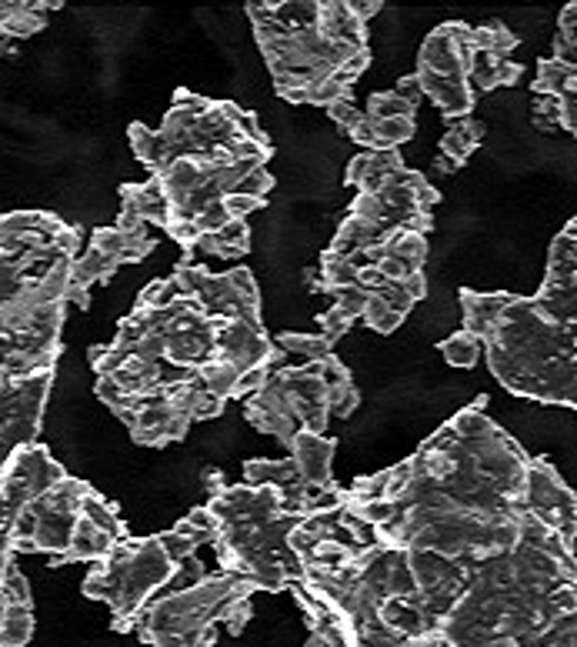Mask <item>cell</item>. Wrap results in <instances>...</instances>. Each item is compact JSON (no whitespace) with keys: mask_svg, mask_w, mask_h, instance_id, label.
Segmentation results:
<instances>
[{"mask_svg":"<svg viewBox=\"0 0 577 647\" xmlns=\"http://www.w3.org/2000/svg\"><path fill=\"white\" fill-rule=\"evenodd\" d=\"M361 321H364L367 327H371V331H377V334H394L397 327L404 324V317L394 314L384 301H377V297H371V304H367V311H364Z\"/></svg>","mask_w":577,"mask_h":647,"instance_id":"23","label":"cell"},{"mask_svg":"<svg viewBox=\"0 0 577 647\" xmlns=\"http://www.w3.org/2000/svg\"><path fill=\"white\" fill-rule=\"evenodd\" d=\"M81 517H87V521H91L94 527H101V531H107V534L114 537V541H127V537H131V534H127L124 521H121V517H117V511H114V507L107 504L97 491H91V494L84 497V504H81Z\"/></svg>","mask_w":577,"mask_h":647,"instance_id":"18","label":"cell"},{"mask_svg":"<svg viewBox=\"0 0 577 647\" xmlns=\"http://www.w3.org/2000/svg\"><path fill=\"white\" fill-rule=\"evenodd\" d=\"M127 141H131V151L141 164H147L151 171H161L167 164V144H164V134L154 131L141 121H134L127 127Z\"/></svg>","mask_w":577,"mask_h":647,"instance_id":"14","label":"cell"},{"mask_svg":"<svg viewBox=\"0 0 577 647\" xmlns=\"http://www.w3.org/2000/svg\"><path fill=\"white\" fill-rule=\"evenodd\" d=\"M517 34L507 31L501 21H487L481 27H474V51H484V54H494V57H511L517 51Z\"/></svg>","mask_w":577,"mask_h":647,"instance_id":"17","label":"cell"},{"mask_svg":"<svg viewBox=\"0 0 577 647\" xmlns=\"http://www.w3.org/2000/svg\"><path fill=\"white\" fill-rule=\"evenodd\" d=\"M121 214H131L137 221H144L147 227L164 231L171 221V201H167L161 181L151 174L141 184H124L121 187Z\"/></svg>","mask_w":577,"mask_h":647,"instance_id":"7","label":"cell"},{"mask_svg":"<svg viewBox=\"0 0 577 647\" xmlns=\"http://www.w3.org/2000/svg\"><path fill=\"white\" fill-rule=\"evenodd\" d=\"M287 451H291V461L297 464V471H301L304 484L317 487V491H334L337 481H334V454H337V441L334 437H324V434H297L291 444H287Z\"/></svg>","mask_w":577,"mask_h":647,"instance_id":"6","label":"cell"},{"mask_svg":"<svg viewBox=\"0 0 577 647\" xmlns=\"http://www.w3.org/2000/svg\"><path fill=\"white\" fill-rule=\"evenodd\" d=\"M524 504L534 517H541L547 527H554L567 544L577 541V497L554 471V464L531 461L524 481Z\"/></svg>","mask_w":577,"mask_h":647,"instance_id":"5","label":"cell"},{"mask_svg":"<svg viewBox=\"0 0 577 647\" xmlns=\"http://www.w3.org/2000/svg\"><path fill=\"white\" fill-rule=\"evenodd\" d=\"M61 4H31V0H0V41H27L41 34L51 11Z\"/></svg>","mask_w":577,"mask_h":647,"instance_id":"9","label":"cell"},{"mask_svg":"<svg viewBox=\"0 0 577 647\" xmlns=\"http://www.w3.org/2000/svg\"><path fill=\"white\" fill-rule=\"evenodd\" d=\"M174 574L177 564L167 557L157 537H127L104 561L94 564L81 591L91 601H107L117 631H131L134 617L161 587L171 584Z\"/></svg>","mask_w":577,"mask_h":647,"instance_id":"4","label":"cell"},{"mask_svg":"<svg viewBox=\"0 0 577 647\" xmlns=\"http://www.w3.org/2000/svg\"><path fill=\"white\" fill-rule=\"evenodd\" d=\"M351 327H354V321L341 311V307H334V304H327V311L317 314V334H321L331 347H337V341H341V337L351 331Z\"/></svg>","mask_w":577,"mask_h":647,"instance_id":"22","label":"cell"},{"mask_svg":"<svg viewBox=\"0 0 577 647\" xmlns=\"http://www.w3.org/2000/svg\"><path fill=\"white\" fill-rule=\"evenodd\" d=\"M194 251L211 254V257H244L251 251V224L231 221L227 227H221V231L204 234L201 241L194 244Z\"/></svg>","mask_w":577,"mask_h":647,"instance_id":"13","label":"cell"},{"mask_svg":"<svg viewBox=\"0 0 577 647\" xmlns=\"http://www.w3.org/2000/svg\"><path fill=\"white\" fill-rule=\"evenodd\" d=\"M437 351L444 354V361L451 364V367H461V371H471V367H477V361L484 357V344H481V337L471 334V331H454L451 337H444L441 344H437Z\"/></svg>","mask_w":577,"mask_h":647,"instance_id":"16","label":"cell"},{"mask_svg":"<svg viewBox=\"0 0 577 647\" xmlns=\"http://www.w3.org/2000/svg\"><path fill=\"white\" fill-rule=\"evenodd\" d=\"M307 647H331V644H327V641H324V637H317V634H311V637H307Z\"/></svg>","mask_w":577,"mask_h":647,"instance_id":"29","label":"cell"},{"mask_svg":"<svg viewBox=\"0 0 577 647\" xmlns=\"http://www.w3.org/2000/svg\"><path fill=\"white\" fill-rule=\"evenodd\" d=\"M484 121H477V117H464V121H451L447 124V131L441 137V154L447 164L454 167V171H461L467 164V157H471L477 147H481V137H484Z\"/></svg>","mask_w":577,"mask_h":647,"instance_id":"11","label":"cell"},{"mask_svg":"<svg viewBox=\"0 0 577 647\" xmlns=\"http://www.w3.org/2000/svg\"><path fill=\"white\" fill-rule=\"evenodd\" d=\"M254 617V604H251V597H241V601H234L231 607H227V614H224V621L227 624V631H231L234 637L244 631L247 621Z\"/></svg>","mask_w":577,"mask_h":647,"instance_id":"25","label":"cell"},{"mask_svg":"<svg viewBox=\"0 0 577 647\" xmlns=\"http://www.w3.org/2000/svg\"><path fill=\"white\" fill-rule=\"evenodd\" d=\"M391 91L401 97L404 104H411V107H421L424 101V91H421V81H417V74H407L397 81V87H391Z\"/></svg>","mask_w":577,"mask_h":647,"instance_id":"26","label":"cell"},{"mask_svg":"<svg viewBox=\"0 0 577 647\" xmlns=\"http://www.w3.org/2000/svg\"><path fill=\"white\" fill-rule=\"evenodd\" d=\"M401 167H407L401 151H361L357 157H351V164H347L344 184L354 187L357 194H361V191H377V187L391 181Z\"/></svg>","mask_w":577,"mask_h":647,"instance_id":"8","label":"cell"},{"mask_svg":"<svg viewBox=\"0 0 577 647\" xmlns=\"http://www.w3.org/2000/svg\"><path fill=\"white\" fill-rule=\"evenodd\" d=\"M361 407L351 371L337 354L311 364H281L244 401V417L267 437L291 444L297 434H324L331 417H351Z\"/></svg>","mask_w":577,"mask_h":647,"instance_id":"3","label":"cell"},{"mask_svg":"<svg viewBox=\"0 0 577 647\" xmlns=\"http://www.w3.org/2000/svg\"><path fill=\"white\" fill-rule=\"evenodd\" d=\"M561 131L577 137V101H561Z\"/></svg>","mask_w":577,"mask_h":647,"instance_id":"27","label":"cell"},{"mask_svg":"<svg viewBox=\"0 0 577 647\" xmlns=\"http://www.w3.org/2000/svg\"><path fill=\"white\" fill-rule=\"evenodd\" d=\"M274 344L287 354V361H291V357H297V361H301V364L324 361V357H331V354H334V347L327 344L317 331H314V334H304V331H284V334H277V337H274Z\"/></svg>","mask_w":577,"mask_h":647,"instance_id":"15","label":"cell"},{"mask_svg":"<svg viewBox=\"0 0 577 647\" xmlns=\"http://www.w3.org/2000/svg\"><path fill=\"white\" fill-rule=\"evenodd\" d=\"M531 124L537 131H561V97H534Z\"/></svg>","mask_w":577,"mask_h":647,"instance_id":"24","label":"cell"},{"mask_svg":"<svg viewBox=\"0 0 577 647\" xmlns=\"http://www.w3.org/2000/svg\"><path fill=\"white\" fill-rule=\"evenodd\" d=\"M34 637V611H0V647H24Z\"/></svg>","mask_w":577,"mask_h":647,"instance_id":"20","label":"cell"},{"mask_svg":"<svg viewBox=\"0 0 577 647\" xmlns=\"http://www.w3.org/2000/svg\"><path fill=\"white\" fill-rule=\"evenodd\" d=\"M364 114L371 117V121H397V117H417V107L404 104L394 91H377L371 94V101H367Z\"/></svg>","mask_w":577,"mask_h":647,"instance_id":"21","label":"cell"},{"mask_svg":"<svg viewBox=\"0 0 577 647\" xmlns=\"http://www.w3.org/2000/svg\"><path fill=\"white\" fill-rule=\"evenodd\" d=\"M521 77H524L521 64H511V61H504V57L477 51L471 74H467V84H471L474 94H491V91H501V87H514Z\"/></svg>","mask_w":577,"mask_h":647,"instance_id":"10","label":"cell"},{"mask_svg":"<svg viewBox=\"0 0 577 647\" xmlns=\"http://www.w3.org/2000/svg\"><path fill=\"white\" fill-rule=\"evenodd\" d=\"M277 97L291 104L331 107L354 97L357 77L371 64L367 24L351 0L247 4Z\"/></svg>","mask_w":577,"mask_h":647,"instance_id":"1","label":"cell"},{"mask_svg":"<svg viewBox=\"0 0 577 647\" xmlns=\"http://www.w3.org/2000/svg\"><path fill=\"white\" fill-rule=\"evenodd\" d=\"M117 544H121V541H114L107 531L94 527L87 517H77L71 547H67V554H64V564H77V561L97 564V561H104V557L111 554Z\"/></svg>","mask_w":577,"mask_h":647,"instance_id":"12","label":"cell"},{"mask_svg":"<svg viewBox=\"0 0 577 647\" xmlns=\"http://www.w3.org/2000/svg\"><path fill=\"white\" fill-rule=\"evenodd\" d=\"M574 24H577V0H571V4L557 14V27H574Z\"/></svg>","mask_w":577,"mask_h":647,"instance_id":"28","label":"cell"},{"mask_svg":"<svg viewBox=\"0 0 577 647\" xmlns=\"http://www.w3.org/2000/svg\"><path fill=\"white\" fill-rule=\"evenodd\" d=\"M204 507L214 517V554L224 574L244 577L271 594L291 591L301 581L304 567L291 534L307 514H297L277 487L224 484Z\"/></svg>","mask_w":577,"mask_h":647,"instance_id":"2","label":"cell"},{"mask_svg":"<svg viewBox=\"0 0 577 647\" xmlns=\"http://www.w3.org/2000/svg\"><path fill=\"white\" fill-rule=\"evenodd\" d=\"M14 607H21V611H31L34 607L31 584H27V577L21 567H17V561L7 564L4 577H0V611H14Z\"/></svg>","mask_w":577,"mask_h":647,"instance_id":"19","label":"cell"}]
</instances>
